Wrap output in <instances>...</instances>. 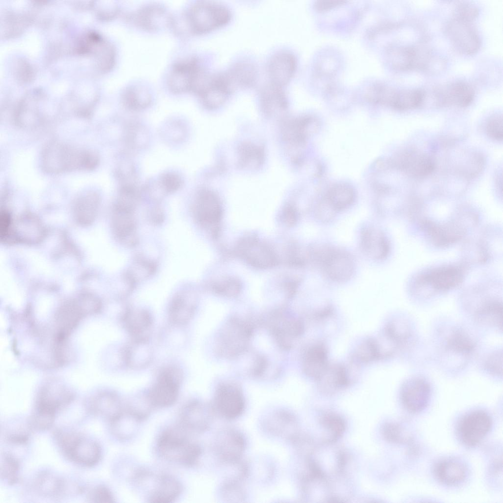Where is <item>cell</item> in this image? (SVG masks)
<instances>
[{
  "instance_id": "cell-46",
  "label": "cell",
  "mask_w": 503,
  "mask_h": 503,
  "mask_svg": "<svg viewBox=\"0 0 503 503\" xmlns=\"http://www.w3.org/2000/svg\"><path fill=\"white\" fill-rule=\"evenodd\" d=\"M88 499L91 502L113 503L114 497L111 491L106 487L99 486L94 488L90 493Z\"/></svg>"
},
{
  "instance_id": "cell-28",
  "label": "cell",
  "mask_w": 503,
  "mask_h": 503,
  "mask_svg": "<svg viewBox=\"0 0 503 503\" xmlns=\"http://www.w3.org/2000/svg\"><path fill=\"white\" fill-rule=\"evenodd\" d=\"M181 491L182 486L177 479L162 475L157 477L149 500L154 503H171L178 498Z\"/></svg>"
},
{
  "instance_id": "cell-48",
  "label": "cell",
  "mask_w": 503,
  "mask_h": 503,
  "mask_svg": "<svg viewBox=\"0 0 503 503\" xmlns=\"http://www.w3.org/2000/svg\"><path fill=\"white\" fill-rule=\"evenodd\" d=\"M502 357L500 358L499 353L491 356L486 363L487 370L498 375L499 371H502V366L500 365L502 364Z\"/></svg>"
},
{
  "instance_id": "cell-25",
  "label": "cell",
  "mask_w": 503,
  "mask_h": 503,
  "mask_svg": "<svg viewBox=\"0 0 503 503\" xmlns=\"http://www.w3.org/2000/svg\"><path fill=\"white\" fill-rule=\"evenodd\" d=\"M319 390L322 392L331 394L346 387L350 379L346 367L341 363H332L316 380Z\"/></svg>"
},
{
  "instance_id": "cell-39",
  "label": "cell",
  "mask_w": 503,
  "mask_h": 503,
  "mask_svg": "<svg viewBox=\"0 0 503 503\" xmlns=\"http://www.w3.org/2000/svg\"><path fill=\"white\" fill-rule=\"evenodd\" d=\"M447 347L450 350L459 354L468 355L474 349L473 341L462 330L456 329L449 335L447 342Z\"/></svg>"
},
{
  "instance_id": "cell-40",
  "label": "cell",
  "mask_w": 503,
  "mask_h": 503,
  "mask_svg": "<svg viewBox=\"0 0 503 503\" xmlns=\"http://www.w3.org/2000/svg\"><path fill=\"white\" fill-rule=\"evenodd\" d=\"M353 357L356 362L364 363L381 359L375 339L368 338L363 341L356 348Z\"/></svg>"
},
{
  "instance_id": "cell-50",
  "label": "cell",
  "mask_w": 503,
  "mask_h": 503,
  "mask_svg": "<svg viewBox=\"0 0 503 503\" xmlns=\"http://www.w3.org/2000/svg\"><path fill=\"white\" fill-rule=\"evenodd\" d=\"M10 224V219L8 214L5 211L1 213L0 215V235L1 237H5L8 233Z\"/></svg>"
},
{
  "instance_id": "cell-37",
  "label": "cell",
  "mask_w": 503,
  "mask_h": 503,
  "mask_svg": "<svg viewBox=\"0 0 503 503\" xmlns=\"http://www.w3.org/2000/svg\"><path fill=\"white\" fill-rule=\"evenodd\" d=\"M246 477L238 474L236 477L227 479L220 488L221 495L224 499L230 502H241L246 498L245 491L242 481Z\"/></svg>"
},
{
  "instance_id": "cell-29",
  "label": "cell",
  "mask_w": 503,
  "mask_h": 503,
  "mask_svg": "<svg viewBox=\"0 0 503 503\" xmlns=\"http://www.w3.org/2000/svg\"><path fill=\"white\" fill-rule=\"evenodd\" d=\"M423 227L432 242L436 245H448L458 240L462 236L464 230L454 224H436L425 221Z\"/></svg>"
},
{
  "instance_id": "cell-5",
  "label": "cell",
  "mask_w": 503,
  "mask_h": 503,
  "mask_svg": "<svg viewBox=\"0 0 503 503\" xmlns=\"http://www.w3.org/2000/svg\"><path fill=\"white\" fill-rule=\"evenodd\" d=\"M208 74L194 57L180 60L173 64L168 73V86L175 93L198 91Z\"/></svg>"
},
{
  "instance_id": "cell-10",
  "label": "cell",
  "mask_w": 503,
  "mask_h": 503,
  "mask_svg": "<svg viewBox=\"0 0 503 503\" xmlns=\"http://www.w3.org/2000/svg\"><path fill=\"white\" fill-rule=\"evenodd\" d=\"M445 32L454 48L463 54L473 55L480 48V39L472 22L453 17L446 24Z\"/></svg>"
},
{
  "instance_id": "cell-18",
  "label": "cell",
  "mask_w": 503,
  "mask_h": 503,
  "mask_svg": "<svg viewBox=\"0 0 503 503\" xmlns=\"http://www.w3.org/2000/svg\"><path fill=\"white\" fill-rule=\"evenodd\" d=\"M400 396L403 405L408 410L413 413L420 412L427 407L430 400V385L422 378H413L402 386Z\"/></svg>"
},
{
  "instance_id": "cell-36",
  "label": "cell",
  "mask_w": 503,
  "mask_h": 503,
  "mask_svg": "<svg viewBox=\"0 0 503 503\" xmlns=\"http://www.w3.org/2000/svg\"><path fill=\"white\" fill-rule=\"evenodd\" d=\"M320 423L329 433L325 441L335 443L342 435L345 429L344 420L339 416L333 413H326L320 417Z\"/></svg>"
},
{
  "instance_id": "cell-23",
  "label": "cell",
  "mask_w": 503,
  "mask_h": 503,
  "mask_svg": "<svg viewBox=\"0 0 503 503\" xmlns=\"http://www.w3.org/2000/svg\"><path fill=\"white\" fill-rule=\"evenodd\" d=\"M296 67L293 54L286 51H279L270 58L268 65L271 83L282 87L293 76Z\"/></svg>"
},
{
  "instance_id": "cell-11",
  "label": "cell",
  "mask_w": 503,
  "mask_h": 503,
  "mask_svg": "<svg viewBox=\"0 0 503 503\" xmlns=\"http://www.w3.org/2000/svg\"><path fill=\"white\" fill-rule=\"evenodd\" d=\"M429 94L425 90L424 99L430 98L432 103L440 107H465L473 101L475 91L467 82L456 81L436 87Z\"/></svg>"
},
{
  "instance_id": "cell-30",
  "label": "cell",
  "mask_w": 503,
  "mask_h": 503,
  "mask_svg": "<svg viewBox=\"0 0 503 503\" xmlns=\"http://www.w3.org/2000/svg\"><path fill=\"white\" fill-rule=\"evenodd\" d=\"M437 478L442 483L449 486L462 482L466 476L465 466L458 460L446 459L439 462L434 470Z\"/></svg>"
},
{
  "instance_id": "cell-42",
  "label": "cell",
  "mask_w": 503,
  "mask_h": 503,
  "mask_svg": "<svg viewBox=\"0 0 503 503\" xmlns=\"http://www.w3.org/2000/svg\"><path fill=\"white\" fill-rule=\"evenodd\" d=\"M19 464L17 461L11 455L4 454L1 464V475L10 483H13L17 478Z\"/></svg>"
},
{
  "instance_id": "cell-47",
  "label": "cell",
  "mask_w": 503,
  "mask_h": 503,
  "mask_svg": "<svg viewBox=\"0 0 503 503\" xmlns=\"http://www.w3.org/2000/svg\"><path fill=\"white\" fill-rule=\"evenodd\" d=\"M181 178L177 175L173 173L165 175L162 180L164 188L169 191L179 189L181 185Z\"/></svg>"
},
{
  "instance_id": "cell-43",
  "label": "cell",
  "mask_w": 503,
  "mask_h": 503,
  "mask_svg": "<svg viewBox=\"0 0 503 503\" xmlns=\"http://www.w3.org/2000/svg\"><path fill=\"white\" fill-rule=\"evenodd\" d=\"M479 314L486 320L494 322L499 326L502 325V306L498 302L487 304L481 309Z\"/></svg>"
},
{
  "instance_id": "cell-31",
  "label": "cell",
  "mask_w": 503,
  "mask_h": 503,
  "mask_svg": "<svg viewBox=\"0 0 503 503\" xmlns=\"http://www.w3.org/2000/svg\"><path fill=\"white\" fill-rule=\"evenodd\" d=\"M91 410L95 415L109 419L110 422L124 410L119 396L112 392H104L96 397L92 403Z\"/></svg>"
},
{
  "instance_id": "cell-32",
  "label": "cell",
  "mask_w": 503,
  "mask_h": 503,
  "mask_svg": "<svg viewBox=\"0 0 503 503\" xmlns=\"http://www.w3.org/2000/svg\"><path fill=\"white\" fill-rule=\"evenodd\" d=\"M355 198V192L351 186L339 184L334 186L329 190L326 200L336 212L350 206Z\"/></svg>"
},
{
  "instance_id": "cell-2",
  "label": "cell",
  "mask_w": 503,
  "mask_h": 503,
  "mask_svg": "<svg viewBox=\"0 0 503 503\" xmlns=\"http://www.w3.org/2000/svg\"><path fill=\"white\" fill-rule=\"evenodd\" d=\"M230 18L231 12L226 6L208 1L195 2L185 14L188 29L196 34L212 31L226 24Z\"/></svg>"
},
{
  "instance_id": "cell-8",
  "label": "cell",
  "mask_w": 503,
  "mask_h": 503,
  "mask_svg": "<svg viewBox=\"0 0 503 503\" xmlns=\"http://www.w3.org/2000/svg\"><path fill=\"white\" fill-rule=\"evenodd\" d=\"M58 436L64 453L74 462L89 467L99 462L101 451L94 441L74 433H60Z\"/></svg>"
},
{
  "instance_id": "cell-49",
  "label": "cell",
  "mask_w": 503,
  "mask_h": 503,
  "mask_svg": "<svg viewBox=\"0 0 503 503\" xmlns=\"http://www.w3.org/2000/svg\"><path fill=\"white\" fill-rule=\"evenodd\" d=\"M345 2L340 0H322L316 1L314 6L319 11H325L334 8Z\"/></svg>"
},
{
  "instance_id": "cell-16",
  "label": "cell",
  "mask_w": 503,
  "mask_h": 503,
  "mask_svg": "<svg viewBox=\"0 0 503 503\" xmlns=\"http://www.w3.org/2000/svg\"><path fill=\"white\" fill-rule=\"evenodd\" d=\"M133 23L142 30L153 31L173 25L174 19L163 6L155 3L144 5L132 16Z\"/></svg>"
},
{
  "instance_id": "cell-27",
  "label": "cell",
  "mask_w": 503,
  "mask_h": 503,
  "mask_svg": "<svg viewBox=\"0 0 503 503\" xmlns=\"http://www.w3.org/2000/svg\"><path fill=\"white\" fill-rule=\"evenodd\" d=\"M328 364L327 350L323 344H314L304 353L302 361L303 369L306 375L310 378L316 380Z\"/></svg>"
},
{
  "instance_id": "cell-4",
  "label": "cell",
  "mask_w": 503,
  "mask_h": 503,
  "mask_svg": "<svg viewBox=\"0 0 503 503\" xmlns=\"http://www.w3.org/2000/svg\"><path fill=\"white\" fill-rule=\"evenodd\" d=\"M44 155L46 168L55 172L77 168H90L95 167L98 161L97 156L92 152L58 143L50 145Z\"/></svg>"
},
{
  "instance_id": "cell-19",
  "label": "cell",
  "mask_w": 503,
  "mask_h": 503,
  "mask_svg": "<svg viewBox=\"0 0 503 503\" xmlns=\"http://www.w3.org/2000/svg\"><path fill=\"white\" fill-rule=\"evenodd\" d=\"M263 427L272 435L290 442L299 434L296 418L285 410L274 411L268 414L263 420Z\"/></svg>"
},
{
  "instance_id": "cell-38",
  "label": "cell",
  "mask_w": 503,
  "mask_h": 503,
  "mask_svg": "<svg viewBox=\"0 0 503 503\" xmlns=\"http://www.w3.org/2000/svg\"><path fill=\"white\" fill-rule=\"evenodd\" d=\"M36 487L42 495L53 497L60 494L64 489V482L50 473L40 475L36 481Z\"/></svg>"
},
{
  "instance_id": "cell-33",
  "label": "cell",
  "mask_w": 503,
  "mask_h": 503,
  "mask_svg": "<svg viewBox=\"0 0 503 503\" xmlns=\"http://www.w3.org/2000/svg\"><path fill=\"white\" fill-rule=\"evenodd\" d=\"M123 100L129 108L138 110L147 107L151 101L150 92L141 84H134L127 87L123 92Z\"/></svg>"
},
{
  "instance_id": "cell-41",
  "label": "cell",
  "mask_w": 503,
  "mask_h": 503,
  "mask_svg": "<svg viewBox=\"0 0 503 503\" xmlns=\"http://www.w3.org/2000/svg\"><path fill=\"white\" fill-rule=\"evenodd\" d=\"M403 428L399 424L393 422L388 423L384 426L383 435L385 439L390 442L401 444L405 443L410 440V437L405 434Z\"/></svg>"
},
{
  "instance_id": "cell-15",
  "label": "cell",
  "mask_w": 503,
  "mask_h": 503,
  "mask_svg": "<svg viewBox=\"0 0 503 503\" xmlns=\"http://www.w3.org/2000/svg\"><path fill=\"white\" fill-rule=\"evenodd\" d=\"M214 415L211 405L197 400H192L181 410V426L187 431L204 432L210 428Z\"/></svg>"
},
{
  "instance_id": "cell-45",
  "label": "cell",
  "mask_w": 503,
  "mask_h": 503,
  "mask_svg": "<svg viewBox=\"0 0 503 503\" xmlns=\"http://www.w3.org/2000/svg\"><path fill=\"white\" fill-rule=\"evenodd\" d=\"M486 132L491 138L502 140L503 139V118L502 116L496 115L492 116L487 122L485 126Z\"/></svg>"
},
{
  "instance_id": "cell-12",
  "label": "cell",
  "mask_w": 503,
  "mask_h": 503,
  "mask_svg": "<svg viewBox=\"0 0 503 503\" xmlns=\"http://www.w3.org/2000/svg\"><path fill=\"white\" fill-rule=\"evenodd\" d=\"M246 447V439L242 433L232 428L219 431L214 445V451L219 460L231 465L241 462Z\"/></svg>"
},
{
  "instance_id": "cell-1",
  "label": "cell",
  "mask_w": 503,
  "mask_h": 503,
  "mask_svg": "<svg viewBox=\"0 0 503 503\" xmlns=\"http://www.w3.org/2000/svg\"><path fill=\"white\" fill-rule=\"evenodd\" d=\"M182 426L166 429L159 436L157 448L164 459L186 466L197 463L201 454V448L187 434Z\"/></svg>"
},
{
  "instance_id": "cell-26",
  "label": "cell",
  "mask_w": 503,
  "mask_h": 503,
  "mask_svg": "<svg viewBox=\"0 0 503 503\" xmlns=\"http://www.w3.org/2000/svg\"><path fill=\"white\" fill-rule=\"evenodd\" d=\"M387 59L390 66L397 71L417 70L418 61V46H395L387 51Z\"/></svg>"
},
{
  "instance_id": "cell-17",
  "label": "cell",
  "mask_w": 503,
  "mask_h": 503,
  "mask_svg": "<svg viewBox=\"0 0 503 503\" xmlns=\"http://www.w3.org/2000/svg\"><path fill=\"white\" fill-rule=\"evenodd\" d=\"M394 164L407 175L419 178L430 174L435 167V162L430 155L413 149L399 153Z\"/></svg>"
},
{
  "instance_id": "cell-13",
  "label": "cell",
  "mask_w": 503,
  "mask_h": 503,
  "mask_svg": "<svg viewBox=\"0 0 503 503\" xmlns=\"http://www.w3.org/2000/svg\"><path fill=\"white\" fill-rule=\"evenodd\" d=\"M492 426L490 416L482 410L466 415L458 428L460 439L464 445L474 447L479 444L490 431Z\"/></svg>"
},
{
  "instance_id": "cell-3",
  "label": "cell",
  "mask_w": 503,
  "mask_h": 503,
  "mask_svg": "<svg viewBox=\"0 0 503 503\" xmlns=\"http://www.w3.org/2000/svg\"><path fill=\"white\" fill-rule=\"evenodd\" d=\"M252 326L237 317L228 320L220 330L216 342L218 354L226 359L241 355L247 349L253 333Z\"/></svg>"
},
{
  "instance_id": "cell-44",
  "label": "cell",
  "mask_w": 503,
  "mask_h": 503,
  "mask_svg": "<svg viewBox=\"0 0 503 503\" xmlns=\"http://www.w3.org/2000/svg\"><path fill=\"white\" fill-rule=\"evenodd\" d=\"M478 12V8L474 4L462 2L456 6L453 17L472 22L477 16Z\"/></svg>"
},
{
  "instance_id": "cell-22",
  "label": "cell",
  "mask_w": 503,
  "mask_h": 503,
  "mask_svg": "<svg viewBox=\"0 0 503 503\" xmlns=\"http://www.w3.org/2000/svg\"><path fill=\"white\" fill-rule=\"evenodd\" d=\"M360 243L364 253L373 259L382 260L390 252V244L385 234L381 229L373 225L362 228Z\"/></svg>"
},
{
  "instance_id": "cell-20",
  "label": "cell",
  "mask_w": 503,
  "mask_h": 503,
  "mask_svg": "<svg viewBox=\"0 0 503 503\" xmlns=\"http://www.w3.org/2000/svg\"><path fill=\"white\" fill-rule=\"evenodd\" d=\"M121 321L123 328L132 339H149L153 319L147 310L128 308L121 314Z\"/></svg>"
},
{
  "instance_id": "cell-21",
  "label": "cell",
  "mask_w": 503,
  "mask_h": 503,
  "mask_svg": "<svg viewBox=\"0 0 503 503\" xmlns=\"http://www.w3.org/2000/svg\"><path fill=\"white\" fill-rule=\"evenodd\" d=\"M464 279V271L459 266L439 267L421 276L420 281L434 289L447 290L458 286Z\"/></svg>"
},
{
  "instance_id": "cell-7",
  "label": "cell",
  "mask_w": 503,
  "mask_h": 503,
  "mask_svg": "<svg viewBox=\"0 0 503 503\" xmlns=\"http://www.w3.org/2000/svg\"><path fill=\"white\" fill-rule=\"evenodd\" d=\"M215 414L229 420L240 417L246 402L242 390L232 383H224L217 388L211 404Z\"/></svg>"
},
{
  "instance_id": "cell-24",
  "label": "cell",
  "mask_w": 503,
  "mask_h": 503,
  "mask_svg": "<svg viewBox=\"0 0 503 503\" xmlns=\"http://www.w3.org/2000/svg\"><path fill=\"white\" fill-rule=\"evenodd\" d=\"M149 339H132L122 350V360L125 366L140 369L148 366L153 359Z\"/></svg>"
},
{
  "instance_id": "cell-6",
  "label": "cell",
  "mask_w": 503,
  "mask_h": 503,
  "mask_svg": "<svg viewBox=\"0 0 503 503\" xmlns=\"http://www.w3.org/2000/svg\"><path fill=\"white\" fill-rule=\"evenodd\" d=\"M182 380V371L178 367L168 365L161 369L146 394L152 406L167 408L173 405L178 397Z\"/></svg>"
},
{
  "instance_id": "cell-34",
  "label": "cell",
  "mask_w": 503,
  "mask_h": 503,
  "mask_svg": "<svg viewBox=\"0 0 503 503\" xmlns=\"http://www.w3.org/2000/svg\"><path fill=\"white\" fill-rule=\"evenodd\" d=\"M140 422L126 410H124L111 422V428L115 436L122 440H126L135 434Z\"/></svg>"
},
{
  "instance_id": "cell-35",
  "label": "cell",
  "mask_w": 503,
  "mask_h": 503,
  "mask_svg": "<svg viewBox=\"0 0 503 503\" xmlns=\"http://www.w3.org/2000/svg\"><path fill=\"white\" fill-rule=\"evenodd\" d=\"M195 311V305L179 298L171 305L168 310V318L174 325H185L192 319Z\"/></svg>"
},
{
  "instance_id": "cell-14",
  "label": "cell",
  "mask_w": 503,
  "mask_h": 503,
  "mask_svg": "<svg viewBox=\"0 0 503 503\" xmlns=\"http://www.w3.org/2000/svg\"><path fill=\"white\" fill-rule=\"evenodd\" d=\"M319 267L332 280L344 282L350 279L355 270L351 254L344 250L332 247Z\"/></svg>"
},
{
  "instance_id": "cell-9",
  "label": "cell",
  "mask_w": 503,
  "mask_h": 503,
  "mask_svg": "<svg viewBox=\"0 0 503 503\" xmlns=\"http://www.w3.org/2000/svg\"><path fill=\"white\" fill-rule=\"evenodd\" d=\"M266 325L279 346L285 350L290 349L304 331L302 320L281 311L270 314Z\"/></svg>"
}]
</instances>
